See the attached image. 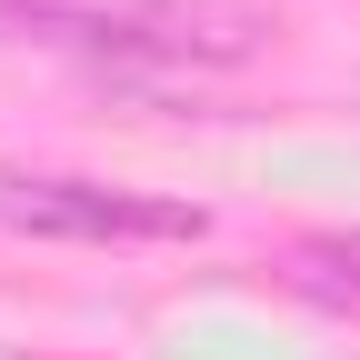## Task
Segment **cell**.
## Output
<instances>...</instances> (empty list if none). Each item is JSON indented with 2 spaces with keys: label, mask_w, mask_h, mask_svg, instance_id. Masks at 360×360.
<instances>
[{
  "label": "cell",
  "mask_w": 360,
  "mask_h": 360,
  "mask_svg": "<svg viewBox=\"0 0 360 360\" xmlns=\"http://www.w3.org/2000/svg\"><path fill=\"white\" fill-rule=\"evenodd\" d=\"M0 30L120 70H231L270 40L260 0H0Z\"/></svg>",
  "instance_id": "1"
},
{
  "label": "cell",
  "mask_w": 360,
  "mask_h": 360,
  "mask_svg": "<svg viewBox=\"0 0 360 360\" xmlns=\"http://www.w3.org/2000/svg\"><path fill=\"white\" fill-rule=\"evenodd\" d=\"M0 220L40 240H200L191 200L101 191V180H0Z\"/></svg>",
  "instance_id": "2"
},
{
  "label": "cell",
  "mask_w": 360,
  "mask_h": 360,
  "mask_svg": "<svg viewBox=\"0 0 360 360\" xmlns=\"http://www.w3.org/2000/svg\"><path fill=\"white\" fill-rule=\"evenodd\" d=\"M300 290L360 300V240H310V250H300Z\"/></svg>",
  "instance_id": "3"
}]
</instances>
